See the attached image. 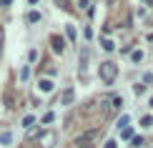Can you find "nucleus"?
<instances>
[{
	"label": "nucleus",
	"instance_id": "f257e3e1",
	"mask_svg": "<svg viewBox=\"0 0 153 148\" xmlns=\"http://www.w3.org/2000/svg\"><path fill=\"white\" fill-rule=\"evenodd\" d=\"M98 75H100V80H103L105 86H113V83H116V75H118V65L111 63V60H103L98 65Z\"/></svg>",
	"mask_w": 153,
	"mask_h": 148
},
{
	"label": "nucleus",
	"instance_id": "f03ea898",
	"mask_svg": "<svg viewBox=\"0 0 153 148\" xmlns=\"http://www.w3.org/2000/svg\"><path fill=\"white\" fill-rule=\"evenodd\" d=\"M40 146H43V148H53V146H55V133H53V131L40 133Z\"/></svg>",
	"mask_w": 153,
	"mask_h": 148
},
{
	"label": "nucleus",
	"instance_id": "7ed1b4c3",
	"mask_svg": "<svg viewBox=\"0 0 153 148\" xmlns=\"http://www.w3.org/2000/svg\"><path fill=\"white\" fill-rule=\"evenodd\" d=\"M50 45H53L55 53H63V50H65V40H63L58 33H53V35H50Z\"/></svg>",
	"mask_w": 153,
	"mask_h": 148
},
{
	"label": "nucleus",
	"instance_id": "20e7f679",
	"mask_svg": "<svg viewBox=\"0 0 153 148\" xmlns=\"http://www.w3.org/2000/svg\"><path fill=\"white\" fill-rule=\"evenodd\" d=\"M73 98H75V91H73V88H65L63 95H60V103H58V106H71Z\"/></svg>",
	"mask_w": 153,
	"mask_h": 148
},
{
	"label": "nucleus",
	"instance_id": "39448f33",
	"mask_svg": "<svg viewBox=\"0 0 153 148\" xmlns=\"http://www.w3.org/2000/svg\"><path fill=\"white\" fill-rule=\"evenodd\" d=\"M5 106H8V108H15V93H13V88L5 91Z\"/></svg>",
	"mask_w": 153,
	"mask_h": 148
},
{
	"label": "nucleus",
	"instance_id": "423d86ee",
	"mask_svg": "<svg viewBox=\"0 0 153 148\" xmlns=\"http://www.w3.org/2000/svg\"><path fill=\"white\" fill-rule=\"evenodd\" d=\"M88 55H91V50H88V48H83V53H80V73H85V63H88Z\"/></svg>",
	"mask_w": 153,
	"mask_h": 148
},
{
	"label": "nucleus",
	"instance_id": "0eeeda50",
	"mask_svg": "<svg viewBox=\"0 0 153 148\" xmlns=\"http://www.w3.org/2000/svg\"><path fill=\"white\" fill-rule=\"evenodd\" d=\"M40 91H43V93H50V91H53V80L43 78V80H40Z\"/></svg>",
	"mask_w": 153,
	"mask_h": 148
},
{
	"label": "nucleus",
	"instance_id": "6e6552de",
	"mask_svg": "<svg viewBox=\"0 0 153 148\" xmlns=\"http://www.w3.org/2000/svg\"><path fill=\"white\" fill-rule=\"evenodd\" d=\"M10 141H13V133H10V131H3V133H0V146H8Z\"/></svg>",
	"mask_w": 153,
	"mask_h": 148
},
{
	"label": "nucleus",
	"instance_id": "1a4fd4ad",
	"mask_svg": "<svg viewBox=\"0 0 153 148\" xmlns=\"http://www.w3.org/2000/svg\"><path fill=\"white\" fill-rule=\"evenodd\" d=\"M131 60H133V63H141V60H143V50H133V53H131Z\"/></svg>",
	"mask_w": 153,
	"mask_h": 148
},
{
	"label": "nucleus",
	"instance_id": "9d476101",
	"mask_svg": "<svg viewBox=\"0 0 153 148\" xmlns=\"http://www.w3.org/2000/svg\"><path fill=\"white\" fill-rule=\"evenodd\" d=\"M38 20H40V13H38V10L28 13V23H38Z\"/></svg>",
	"mask_w": 153,
	"mask_h": 148
},
{
	"label": "nucleus",
	"instance_id": "9b49d317",
	"mask_svg": "<svg viewBox=\"0 0 153 148\" xmlns=\"http://www.w3.org/2000/svg\"><path fill=\"white\" fill-rule=\"evenodd\" d=\"M128 115H120V118H118V128H128Z\"/></svg>",
	"mask_w": 153,
	"mask_h": 148
},
{
	"label": "nucleus",
	"instance_id": "f8f14e48",
	"mask_svg": "<svg viewBox=\"0 0 153 148\" xmlns=\"http://www.w3.org/2000/svg\"><path fill=\"white\" fill-rule=\"evenodd\" d=\"M120 138H136V136H133V131H131V128H123V131H120Z\"/></svg>",
	"mask_w": 153,
	"mask_h": 148
},
{
	"label": "nucleus",
	"instance_id": "ddd939ff",
	"mask_svg": "<svg viewBox=\"0 0 153 148\" xmlns=\"http://www.w3.org/2000/svg\"><path fill=\"white\" fill-rule=\"evenodd\" d=\"M65 35L71 38V40H73V38H75V28H73V25H65Z\"/></svg>",
	"mask_w": 153,
	"mask_h": 148
},
{
	"label": "nucleus",
	"instance_id": "4468645a",
	"mask_svg": "<svg viewBox=\"0 0 153 148\" xmlns=\"http://www.w3.org/2000/svg\"><path fill=\"white\" fill-rule=\"evenodd\" d=\"M113 48H116V43H113V40H108V38H105V40H103V50H113Z\"/></svg>",
	"mask_w": 153,
	"mask_h": 148
},
{
	"label": "nucleus",
	"instance_id": "2eb2a0df",
	"mask_svg": "<svg viewBox=\"0 0 153 148\" xmlns=\"http://www.w3.org/2000/svg\"><path fill=\"white\" fill-rule=\"evenodd\" d=\"M131 143H133V146H136V148H138V146H143V136H136V138H133V141H131Z\"/></svg>",
	"mask_w": 153,
	"mask_h": 148
},
{
	"label": "nucleus",
	"instance_id": "dca6fc26",
	"mask_svg": "<svg viewBox=\"0 0 153 148\" xmlns=\"http://www.w3.org/2000/svg\"><path fill=\"white\" fill-rule=\"evenodd\" d=\"M73 148H93V143H80V141H75Z\"/></svg>",
	"mask_w": 153,
	"mask_h": 148
},
{
	"label": "nucleus",
	"instance_id": "f3484780",
	"mask_svg": "<svg viewBox=\"0 0 153 148\" xmlns=\"http://www.w3.org/2000/svg\"><path fill=\"white\" fill-rule=\"evenodd\" d=\"M53 118H55L53 113H45V115H43V123H53Z\"/></svg>",
	"mask_w": 153,
	"mask_h": 148
},
{
	"label": "nucleus",
	"instance_id": "a211bd4d",
	"mask_svg": "<svg viewBox=\"0 0 153 148\" xmlns=\"http://www.w3.org/2000/svg\"><path fill=\"white\" fill-rule=\"evenodd\" d=\"M33 120H35L33 115H25V118H23V126H33Z\"/></svg>",
	"mask_w": 153,
	"mask_h": 148
},
{
	"label": "nucleus",
	"instance_id": "6ab92c4d",
	"mask_svg": "<svg viewBox=\"0 0 153 148\" xmlns=\"http://www.w3.org/2000/svg\"><path fill=\"white\" fill-rule=\"evenodd\" d=\"M28 75H30V68H23V70H20V78L28 80Z\"/></svg>",
	"mask_w": 153,
	"mask_h": 148
},
{
	"label": "nucleus",
	"instance_id": "aec40b11",
	"mask_svg": "<svg viewBox=\"0 0 153 148\" xmlns=\"http://www.w3.org/2000/svg\"><path fill=\"white\" fill-rule=\"evenodd\" d=\"M120 106H123V98H120V95H118V98H113V108H120Z\"/></svg>",
	"mask_w": 153,
	"mask_h": 148
},
{
	"label": "nucleus",
	"instance_id": "412c9836",
	"mask_svg": "<svg viewBox=\"0 0 153 148\" xmlns=\"http://www.w3.org/2000/svg\"><path fill=\"white\" fill-rule=\"evenodd\" d=\"M141 123H143V126H151V123H153V118H151V115H143Z\"/></svg>",
	"mask_w": 153,
	"mask_h": 148
},
{
	"label": "nucleus",
	"instance_id": "4be33fe9",
	"mask_svg": "<svg viewBox=\"0 0 153 148\" xmlns=\"http://www.w3.org/2000/svg\"><path fill=\"white\" fill-rule=\"evenodd\" d=\"M103 148H118V143H116V141H105Z\"/></svg>",
	"mask_w": 153,
	"mask_h": 148
},
{
	"label": "nucleus",
	"instance_id": "5701e85b",
	"mask_svg": "<svg viewBox=\"0 0 153 148\" xmlns=\"http://www.w3.org/2000/svg\"><path fill=\"white\" fill-rule=\"evenodd\" d=\"M3 43H5V33H3V28H0V50H3Z\"/></svg>",
	"mask_w": 153,
	"mask_h": 148
},
{
	"label": "nucleus",
	"instance_id": "b1692460",
	"mask_svg": "<svg viewBox=\"0 0 153 148\" xmlns=\"http://www.w3.org/2000/svg\"><path fill=\"white\" fill-rule=\"evenodd\" d=\"M30 3H33V5H35V3H38V0H30Z\"/></svg>",
	"mask_w": 153,
	"mask_h": 148
},
{
	"label": "nucleus",
	"instance_id": "393cba45",
	"mask_svg": "<svg viewBox=\"0 0 153 148\" xmlns=\"http://www.w3.org/2000/svg\"><path fill=\"white\" fill-rule=\"evenodd\" d=\"M108 3H116V0H108Z\"/></svg>",
	"mask_w": 153,
	"mask_h": 148
},
{
	"label": "nucleus",
	"instance_id": "a878e982",
	"mask_svg": "<svg viewBox=\"0 0 153 148\" xmlns=\"http://www.w3.org/2000/svg\"><path fill=\"white\" fill-rule=\"evenodd\" d=\"M151 106H153V98H151Z\"/></svg>",
	"mask_w": 153,
	"mask_h": 148
}]
</instances>
